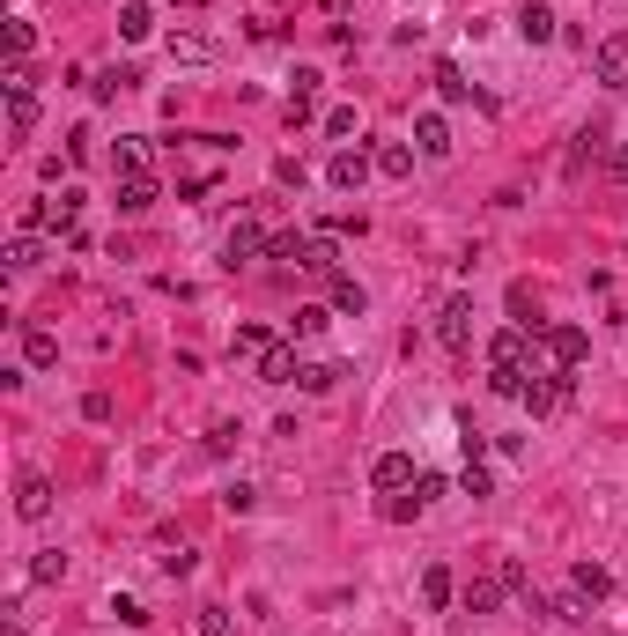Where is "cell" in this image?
<instances>
[{
	"mask_svg": "<svg viewBox=\"0 0 628 636\" xmlns=\"http://www.w3.org/2000/svg\"><path fill=\"white\" fill-rule=\"evenodd\" d=\"M436 341L451 355H473V296H451V304L436 311Z\"/></svg>",
	"mask_w": 628,
	"mask_h": 636,
	"instance_id": "obj_1",
	"label": "cell"
},
{
	"mask_svg": "<svg viewBox=\"0 0 628 636\" xmlns=\"http://www.w3.org/2000/svg\"><path fill=\"white\" fill-rule=\"evenodd\" d=\"M569 392H577L569 378H525V392H518V400H525V415L540 422V415H562V407H569Z\"/></svg>",
	"mask_w": 628,
	"mask_h": 636,
	"instance_id": "obj_2",
	"label": "cell"
},
{
	"mask_svg": "<svg viewBox=\"0 0 628 636\" xmlns=\"http://www.w3.org/2000/svg\"><path fill=\"white\" fill-rule=\"evenodd\" d=\"M540 348L555 355V370H577L584 348H592V333H584V326H540Z\"/></svg>",
	"mask_w": 628,
	"mask_h": 636,
	"instance_id": "obj_3",
	"label": "cell"
},
{
	"mask_svg": "<svg viewBox=\"0 0 628 636\" xmlns=\"http://www.w3.org/2000/svg\"><path fill=\"white\" fill-rule=\"evenodd\" d=\"M370 481H377L385 496H399V489H414V481H422V466H414V452H377Z\"/></svg>",
	"mask_w": 628,
	"mask_h": 636,
	"instance_id": "obj_4",
	"label": "cell"
},
{
	"mask_svg": "<svg viewBox=\"0 0 628 636\" xmlns=\"http://www.w3.org/2000/svg\"><path fill=\"white\" fill-rule=\"evenodd\" d=\"M525 355H532V326H503L488 341V370H525Z\"/></svg>",
	"mask_w": 628,
	"mask_h": 636,
	"instance_id": "obj_5",
	"label": "cell"
},
{
	"mask_svg": "<svg viewBox=\"0 0 628 636\" xmlns=\"http://www.w3.org/2000/svg\"><path fill=\"white\" fill-rule=\"evenodd\" d=\"M592 74L606 89H628V37H599L592 45Z\"/></svg>",
	"mask_w": 628,
	"mask_h": 636,
	"instance_id": "obj_6",
	"label": "cell"
},
{
	"mask_svg": "<svg viewBox=\"0 0 628 636\" xmlns=\"http://www.w3.org/2000/svg\"><path fill=\"white\" fill-rule=\"evenodd\" d=\"M370 163H377V156H363V148H340V156L326 163V185H333V193H363Z\"/></svg>",
	"mask_w": 628,
	"mask_h": 636,
	"instance_id": "obj_7",
	"label": "cell"
},
{
	"mask_svg": "<svg viewBox=\"0 0 628 636\" xmlns=\"http://www.w3.org/2000/svg\"><path fill=\"white\" fill-rule=\"evenodd\" d=\"M266 245H274V237H266V230H259V222H252V215H244V222H237V230H230V245H222V259H230V267H244V259H259Z\"/></svg>",
	"mask_w": 628,
	"mask_h": 636,
	"instance_id": "obj_8",
	"label": "cell"
},
{
	"mask_svg": "<svg viewBox=\"0 0 628 636\" xmlns=\"http://www.w3.org/2000/svg\"><path fill=\"white\" fill-rule=\"evenodd\" d=\"M52 511V481L45 474H23L15 481V518H45Z\"/></svg>",
	"mask_w": 628,
	"mask_h": 636,
	"instance_id": "obj_9",
	"label": "cell"
},
{
	"mask_svg": "<svg viewBox=\"0 0 628 636\" xmlns=\"http://www.w3.org/2000/svg\"><path fill=\"white\" fill-rule=\"evenodd\" d=\"M451 600H459V577H451L444 563H429V570H422V607H429V614H444Z\"/></svg>",
	"mask_w": 628,
	"mask_h": 636,
	"instance_id": "obj_10",
	"label": "cell"
},
{
	"mask_svg": "<svg viewBox=\"0 0 628 636\" xmlns=\"http://www.w3.org/2000/svg\"><path fill=\"white\" fill-rule=\"evenodd\" d=\"M555 8H532V0H525V8H518V37H525V45H555Z\"/></svg>",
	"mask_w": 628,
	"mask_h": 636,
	"instance_id": "obj_11",
	"label": "cell"
},
{
	"mask_svg": "<svg viewBox=\"0 0 628 636\" xmlns=\"http://www.w3.org/2000/svg\"><path fill=\"white\" fill-rule=\"evenodd\" d=\"M296 370H303V363H296V348H281V341L259 355V385H296Z\"/></svg>",
	"mask_w": 628,
	"mask_h": 636,
	"instance_id": "obj_12",
	"label": "cell"
},
{
	"mask_svg": "<svg viewBox=\"0 0 628 636\" xmlns=\"http://www.w3.org/2000/svg\"><path fill=\"white\" fill-rule=\"evenodd\" d=\"M296 267H303V274H326V282H333V274H340V237H311Z\"/></svg>",
	"mask_w": 628,
	"mask_h": 636,
	"instance_id": "obj_13",
	"label": "cell"
},
{
	"mask_svg": "<svg viewBox=\"0 0 628 636\" xmlns=\"http://www.w3.org/2000/svg\"><path fill=\"white\" fill-rule=\"evenodd\" d=\"M569 592H577V600H606L614 577H606V563H577V570H569Z\"/></svg>",
	"mask_w": 628,
	"mask_h": 636,
	"instance_id": "obj_14",
	"label": "cell"
},
{
	"mask_svg": "<svg viewBox=\"0 0 628 636\" xmlns=\"http://www.w3.org/2000/svg\"><path fill=\"white\" fill-rule=\"evenodd\" d=\"M414 148H422V156H451V126L436 119V111H422V119H414Z\"/></svg>",
	"mask_w": 628,
	"mask_h": 636,
	"instance_id": "obj_15",
	"label": "cell"
},
{
	"mask_svg": "<svg viewBox=\"0 0 628 636\" xmlns=\"http://www.w3.org/2000/svg\"><path fill=\"white\" fill-rule=\"evenodd\" d=\"M170 60H185V67H207V60H215V45H207L200 30H170Z\"/></svg>",
	"mask_w": 628,
	"mask_h": 636,
	"instance_id": "obj_16",
	"label": "cell"
},
{
	"mask_svg": "<svg viewBox=\"0 0 628 636\" xmlns=\"http://www.w3.org/2000/svg\"><path fill=\"white\" fill-rule=\"evenodd\" d=\"M156 208V178H119V215H148Z\"/></svg>",
	"mask_w": 628,
	"mask_h": 636,
	"instance_id": "obj_17",
	"label": "cell"
},
{
	"mask_svg": "<svg viewBox=\"0 0 628 636\" xmlns=\"http://www.w3.org/2000/svg\"><path fill=\"white\" fill-rule=\"evenodd\" d=\"M23 363H30V370H52V363H60V341H52L45 326H30V333H23Z\"/></svg>",
	"mask_w": 628,
	"mask_h": 636,
	"instance_id": "obj_18",
	"label": "cell"
},
{
	"mask_svg": "<svg viewBox=\"0 0 628 636\" xmlns=\"http://www.w3.org/2000/svg\"><path fill=\"white\" fill-rule=\"evenodd\" d=\"M503 592H510V585H503V577H473V585L459 592V600H466V614H488V607H496V600H503Z\"/></svg>",
	"mask_w": 628,
	"mask_h": 636,
	"instance_id": "obj_19",
	"label": "cell"
},
{
	"mask_svg": "<svg viewBox=\"0 0 628 636\" xmlns=\"http://www.w3.org/2000/svg\"><path fill=\"white\" fill-rule=\"evenodd\" d=\"M148 30H156V8H141V0H126V8H119V37H126V45H141Z\"/></svg>",
	"mask_w": 628,
	"mask_h": 636,
	"instance_id": "obj_20",
	"label": "cell"
},
{
	"mask_svg": "<svg viewBox=\"0 0 628 636\" xmlns=\"http://www.w3.org/2000/svg\"><path fill=\"white\" fill-rule=\"evenodd\" d=\"M333 311H348V318L370 311V296H363V282H355V274H333Z\"/></svg>",
	"mask_w": 628,
	"mask_h": 636,
	"instance_id": "obj_21",
	"label": "cell"
},
{
	"mask_svg": "<svg viewBox=\"0 0 628 636\" xmlns=\"http://www.w3.org/2000/svg\"><path fill=\"white\" fill-rule=\"evenodd\" d=\"M0 259H8V274H30L37 259H45V245H37V237L23 230V237H8V252H0Z\"/></svg>",
	"mask_w": 628,
	"mask_h": 636,
	"instance_id": "obj_22",
	"label": "cell"
},
{
	"mask_svg": "<svg viewBox=\"0 0 628 636\" xmlns=\"http://www.w3.org/2000/svg\"><path fill=\"white\" fill-rule=\"evenodd\" d=\"M111 171H119V178H148V148L141 141H119V148H111Z\"/></svg>",
	"mask_w": 628,
	"mask_h": 636,
	"instance_id": "obj_23",
	"label": "cell"
},
{
	"mask_svg": "<svg viewBox=\"0 0 628 636\" xmlns=\"http://www.w3.org/2000/svg\"><path fill=\"white\" fill-rule=\"evenodd\" d=\"M340 378H348L340 363H303V370H296V385H303V392H333Z\"/></svg>",
	"mask_w": 628,
	"mask_h": 636,
	"instance_id": "obj_24",
	"label": "cell"
},
{
	"mask_svg": "<svg viewBox=\"0 0 628 636\" xmlns=\"http://www.w3.org/2000/svg\"><path fill=\"white\" fill-rule=\"evenodd\" d=\"M377 171H385V178H407L414 171V148L407 141H385V148H377Z\"/></svg>",
	"mask_w": 628,
	"mask_h": 636,
	"instance_id": "obj_25",
	"label": "cell"
},
{
	"mask_svg": "<svg viewBox=\"0 0 628 636\" xmlns=\"http://www.w3.org/2000/svg\"><path fill=\"white\" fill-rule=\"evenodd\" d=\"M459 496H473V503H488V496H496V481H488V466H481V459H466V474H459Z\"/></svg>",
	"mask_w": 628,
	"mask_h": 636,
	"instance_id": "obj_26",
	"label": "cell"
},
{
	"mask_svg": "<svg viewBox=\"0 0 628 636\" xmlns=\"http://www.w3.org/2000/svg\"><path fill=\"white\" fill-rule=\"evenodd\" d=\"M30 126H37V97H8V134L30 141Z\"/></svg>",
	"mask_w": 628,
	"mask_h": 636,
	"instance_id": "obj_27",
	"label": "cell"
},
{
	"mask_svg": "<svg viewBox=\"0 0 628 636\" xmlns=\"http://www.w3.org/2000/svg\"><path fill=\"white\" fill-rule=\"evenodd\" d=\"M289 326L303 333V341H318V333H326V326H333V311H326V304H303V311L289 318Z\"/></svg>",
	"mask_w": 628,
	"mask_h": 636,
	"instance_id": "obj_28",
	"label": "cell"
},
{
	"mask_svg": "<svg viewBox=\"0 0 628 636\" xmlns=\"http://www.w3.org/2000/svg\"><path fill=\"white\" fill-rule=\"evenodd\" d=\"M60 570H67V555H60V548H45V555L30 563V585H60Z\"/></svg>",
	"mask_w": 628,
	"mask_h": 636,
	"instance_id": "obj_29",
	"label": "cell"
},
{
	"mask_svg": "<svg viewBox=\"0 0 628 636\" xmlns=\"http://www.w3.org/2000/svg\"><path fill=\"white\" fill-rule=\"evenodd\" d=\"M436 89H444V97H451V104H466V97H473V82H466V74H459V67H451V60H444V67H436Z\"/></svg>",
	"mask_w": 628,
	"mask_h": 636,
	"instance_id": "obj_30",
	"label": "cell"
},
{
	"mask_svg": "<svg viewBox=\"0 0 628 636\" xmlns=\"http://www.w3.org/2000/svg\"><path fill=\"white\" fill-rule=\"evenodd\" d=\"M30 45H37V30L23 23V15H8V60H30Z\"/></svg>",
	"mask_w": 628,
	"mask_h": 636,
	"instance_id": "obj_31",
	"label": "cell"
},
{
	"mask_svg": "<svg viewBox=\"0 0 628 636\" xmlns=\"http://www.w3.org/2000/svg\"><path fill=\"white\" fill-rule=\"evenodd\" d=\"M303 245H311V237H303V230H281L274 245H266V259H289V267H296V259H303Z\"/></svg>",
	"mask_w": 628,
	"mask_h": 636,
	"instance_id": "obj_32",
	"label": "cell"
},
{
	"mask_svg": "<svg viewBox=\"0 0 628 636\" xmlns=\"http://www.w3.org/2000/svg\"><path fill=\"white\" fill-rule=\"evenodd\" d=\"M422 511H429L422 496H385V518H392V526H407V518H422Z\"/></svg>",
	"mask_w": 628,
	"mask_h": 636,
	"instance_id": "obj_33",
	"label": "cell"
},
{
	"mask_svg": "<svg viewBox=\"0 0 628 636\" xmlns=\"http://www.w3.org/2000/svg\"><path fill=\"white\" fill-rule=\"evenodd\" d=\"M252 481H230V489H222V511H230V518H244V511H252Z\"/></svg>",
	"mask_w": 628,
	"mask_h": 636,
	"instance_id": "obj_34",
	"label": "cell"
},
{
	"mask_svg": "<svg viewBox=\"0 0 628 636\" xmlns=\"http://www.w3.org/2000/svg\"><path fill=\"white\" fill-rule=\"evenodd\" d=\"M111 614H119V622H126V629H148V607H141V600H133V592H119V600H111Z\"/></svg>",
	"mask_w": 628,
	"mask_h": 636,
	"instance_id": "obj_35",
	"label": "cell"
},
{
	"mask_svg": "<svg viewBox=\"0 0 628 636\" xmlns=\"http://www.w3.org/2000/svg\"><path fill=\"white\" fill-rule=\"evenodd\" d=\"M266 348H274V333H266V326H237V355H266Z\"/></svg>",
	"mask_w": 628,
	"mask_h": 636,
	"instance_id": "obj_36",
	"label": "cell"
},
{
	"mask_svg": "<svg viewBox=\"0 0 628 636\" xmlns=\"http://www.w3.org/2000/svg\"><path fill=\"white\" fill-rule=\"evenodd\" d=\"M207 452L230 459V452H237V422H215V429H207Z\"/></svg>",
	"mask_w": 628,
	"mask_h": 636,
	"instance_id": "obj_37",
	"label": "cell"
},
{
	"mask_svg": "<svg viewBox=\"0 0 628 636\" xmlns=\"http://www.w3.org/2000/svg\"><path fill=\"white\" fill-rule=\"evenodd\" d=\"M488 392H503V400H518V392H525V370H488Z\"/></svg>",
	"mask_w": 628,
	"mask_h": 636,
	"instance_id": "obj_38",
	"label": "cell"
},
{
	"mask_svg": "<svg viewBox=\"0 0 628 636\" xmlns=\"http://www.w3.org/2000/svg\"><path fill=\"white\" fill-rule=\"evenodd\" d=\"M89 89H97V97H119V89H133V67H111V74H97Z\"/></svg>",
	"mask_w": 628,
	"mask_h": 636,
	"instance_id": "obj_39",
	"label": "cell"
},
{
	"mask_svg": "<svg viewBox=\"0 0 628 636\" xmlns=\"http://www.w3.org/2000/svg\"><path fill=\"white\" fill-rule=\"evenodd\" d=\"M326 134H333V141H348V134H355V104H340V111H326Z\"/></svg>",
	"mask_w": 628,
	"mask_h": 636,
	"instance_id": "obj_40",
	"label": "cell"
},
{
	"mask_svg": "<svg viewBox=\"0 0 628 636\" xmlns=\"http://www.w3.org/2000/svg\"><path fill=\"white\" fill-rule=\"evenodd\" d=\"M193 563H200L193 548H170V555H163V577H193Z\"/></svg>",
	"mask_w": 628,
	"mask_h": 636,
	"instance_id": "obj_41",
	"label": "cell"
},
{
	"mask_svg": "<svg viewBox=\"0 0 628 636\" xmlns=\"http://www.w3.org/2000/svg\"><path fill=\"white\" fill-rule=\"evenodd\" d=\"M200 636H230V607H200Z\"/></svg>",
	"mask_w": 628,
	"mask_h": 636,
	"instance_id": "obj_42",
	"label": "cell"
},
{
	"mask_svg": "<svg viewBox=\"0 0 628 636\" xmlns=\"http://www.w3.org/2000/svg\"><path fill=\"white\" fill-rule=\"evenodd\" d=\"M606 178H614V185H628V141H614V148H606Z\"/></svg>",
	"mask_w": 628,
	"mask_h": 636,
	"instance_id": "obj_43",
	"label": "cell"
},
{
	"mask_svg": "<svg viewBox=\"0 0 628 636\" xmlns=\"http://www.w3.org/2000/svg\"><path fill=\"white\" fill-rule=\"evenodd\" d=\"M311 111H318V97H296L289 89V126H311Z\"/></svg>",
	"mask_w": 628,
	"mask_h": 636,
	"instance_id": "obj_44",
	"label": "cell"
}]
</instances>
